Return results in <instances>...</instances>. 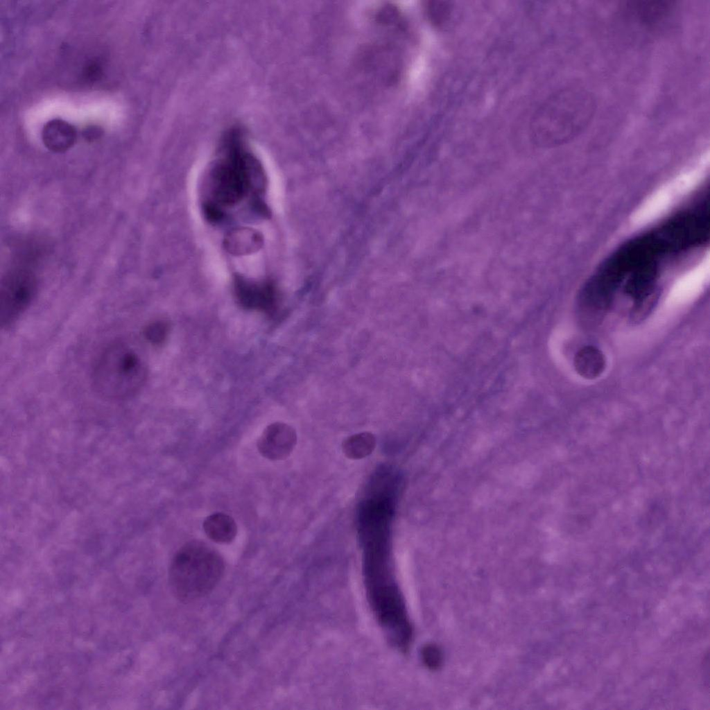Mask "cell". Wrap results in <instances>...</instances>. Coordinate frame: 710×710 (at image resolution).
Masks as SVG:
<instances>
[{
    "mask_svg": "<svg viewBox=\"0 0 710 710\" xmlns=\"http://www.w3.org/2000/svg\"><path fill=\"white\" fill-rule=\"evenodd\" d=\"M205 214L207 218L212 221L218 220L222 217V213L218 207L211 203L205 206Z\"/></svg>",
    "mask_w": 710,
    "mask_h": 710,
    "instance_id": "9a60e30c",
    "label": "cell"
},
{
    "mask_svg": "<svg viewBox=\"0 0 710 710\" xmlns=\"http://www.w3.org/2000/svg\"><path fill=\"white\" fill-rule=\"evenodd\" d=\"M375 445L374 435L363 432L348 437L343 443V451L348 458L361 459L372 453Z\"/></svg>",
    "mask_w": 710,
    "mask_h": 710,
    "instance_id": "7c38bea8",
    "label": "cell"
},
{
    "mask_svg": "<svg viewBox=\"0 0 710 710\" xmlns=\"http://www.w3.org/2000/svg\"><path fill=\"white\" fill-rule=\"evenodd\" d=\"M42 135L46 147L55 153L67 150L73 145L76 139L74 128L60 119L49 121L44 126Z\"/></svg>",
    "mask_w": 710,
    "mask_h": 710,
    "instance_id": "ba28073f",
    "label": "cell"
},
{
    "mask_svg": "<svg viewBox=\"0 0 710 710\" xmlns=\"http://www.w3.org/2000/svg\"><path fill=\"white\" fill-rule=\"evenodd\" d=\"M168 324L163 320H156L148 324L144 329L146 339L152 344L159 345L166 340L168 334Z\"/></svg>",
    "mask_w": 710,
    "mask_h": 710,
    "instance_id": "4fadbf2b",
    "label": "cell"
},
{
    "mask_svg": "<svg viewBox=\"0 0 710 710\" xmlns=\"http://www.w3.org/2000/svg\"><path fill=\"white\" fill-rule=\"evenodd\" d=\"M234 291L239 304L245 309L272 313L277 308V293L270 282L258 284L236 277Z\"/></svg>",
    "mask_w": 710,
    "mask_h": 710,
    "instance_id": "52a82bcc",
    "label": "cell"
},
{
    "mask_svg": "<svg viewBox=\"0 0 710 710\" xmlns=\"http://www.w3.org/2000/svg\"><path fill=\"white\" fill-rule=\"evenodd\" d=\"M207 536L218 544H230L237 534V526L234 519L222 512L208 516L203 522Z\"/></svg>",
    "mask_w": 710,
    "mask_h": 710,
    "instance_id": "30bf717a",
    "label": "cell"
},
{
    "mask_svg": "<svg viewBox=\"0 0 710 710\" xmlns=\"http://www.w3.org/2000/svg\"><path fill=\"white\" fill-rule=\"evenodd\" d=\"M37 290L34 274L24 268L7 272L0 285V323L2 328L13 324L31 304Z\"/></svg>",
    "mask_w": 710,
    "mask_h": 710,
    "instance_id": "5b68a950",
    "label": "cell"
},
{
    "mask_svg": "<svg viewBox=\"0 0 710 710\" xmlns=\"http://www.w3.org/2000/svg\"><path fill=\"white\" fill-rule=\"evenodd\" d=\"M594 96L580 86H571L553 94L535 119V137L544 145L564 143L585 130L596 112Z\"/></svg>",
    "mask_w": 710,
    "mask_h": 710,
    "instance_id": "6da1fadb",
    "label": "cell"
},
{
    "mask_svg": "<svg viewBox=\"0 0 710 710\" xmlns=\"http://www.w3.org/2000/svg\"><path fill=\"white\" fill-rule=\"evenodd\" d=\"M101 134V132L98 128L90 127L85 130L83 136L88 141H94L100 137Z\"/></svg>",
    "mask_w": 710,
    "mask_h": 710,
    "instance_id": "2e32d148",
    "label": "cell"
},
{
    "mask_svg": "<svg viewBox=\"0 0 710 710\" xmlns=\"http://www.w3.org/2000/svg\"><path fill=\"white\" fill-rule=\"evenodd\" d=\"M574 367L584 378L594 379L604 370L605 360L603 354L594 346H585L575 354Z\"/></svg>",
    "mask_w": 710,
    "mask_h": 710,
    "instance_id": "8fae6325",
    "label": "cell"
},
{
    "mask_svg": "<svg viewBox=\"0 0 710 710\" xmlns=\"http://www.w3.org/2000/svg\"><path fill=\"white\" fill-rule=\"evenodd\" d=\"M297 443V434L290 425L275 422L268 425L257 440L259 453L271 460L288 458Z\"/></svg>",
    "mask_w": 710,
    "mask_h": 710,
    "instance_id": "8992f818",
    "label": "cell"
},
{
    "mask_svg": "<svg viewBox=\"0 0 710 710\" xmlns=\"http://www.w3.org/2000/svg\"><path fill=\"white\" fill-rule=\"evenodd\" d=\"M675 191L673 184L657 191L634 213L633 223L642 225L657 218L668 208Z\"/></svg>",
    "mask_w": 710,
    "mask_h": 710,
    "instance_id": "9c48e42d",
    "label": "cell"
},
{
    "mask_svg": "<svg viewBox=\"0 0 710 710\" xmlns=\"http://www.w3.org/2000/svg\"><path fill=\"white\" fill-rule=\"evenodd\" d=\"M243 137L238 131L230 132L223 141L225 156L214 173V196L222 205H233L245 194L250 184L248 163Z\"/></svg>",
    "mask_w": 710,
    "mask_h": 710,
    "instance_id": "277c9868",
    "label": "cell"
},
{
    "mask_svg": "<svg viewBox=\"0 0 710 710\" xmlns=\"http://www.w3.org/2000/svg\"><path fill=\"white\" fill-rule=\"evenodd\" d=\"M225 563L220 555L200 541H190L176 552L169 569L173 595L184 603L209 594L223 578Z\"/></svg>",
    "mask_w": 710,
    "mask_h": 710,
    "instance_id": "3957f363",
    "label": "cell"
},
{
    "mask_svg": "<svg viewBox=\"0 0 710 710\" xmlns=\"http://www.w3.org/2000/svg\"><path fill=\"white\" fill-rule=\"evenodd\" d=\"M422 659L426 667L431 670H436L442 664V654L437 646L428 644L422 650Z\"/></svg>",
    "mask_w": 710,
    "mask_h": 710,
    "instance_id": "5bb4252c",
    "label": "cell"
},
{
    "mask_svg": "<svg viewBox=\"0 0 710 710\" xmlns=\"http://www.w3.org/2000/svg\"><path fill=\"white\" fill-rule=\"evenodd\" d=\"M145 361L130 341L116 340L101 354L91 376L94 392L103 399H129L141 388L146 378Z\"/></svg>",
    "mask_w": 710,
    "mask_h": 710,
    "instance_id": "7a4b0ae2",
    "label": "cell"
}]
</instances>
